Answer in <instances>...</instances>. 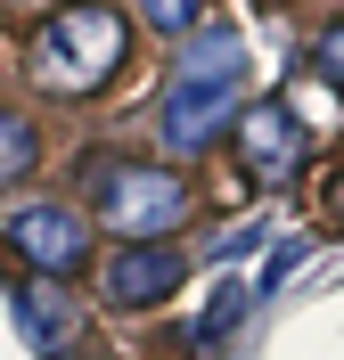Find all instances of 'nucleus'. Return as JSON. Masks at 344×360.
Segmentation results:
<instances>
[{"instance_id":"nucleus-1","label":"nucleus","mask_w":344,"mask_h":360,"mask_svg":"<svg viewBox=\"0 0 344 360\" xmlns=\"http://www.w3.org/2000/svg\"><path fill=\"white\" fill-rule=\"evenodd\" d=\"M238 90H246V41L229 25L181 33V58H172V82H164V107H156L164 156H205L229 131V115L246 107Z\"/></svg>"},{"instance_id":"nucleus-2","label":"nucleus","mask_w":344,"mask_h":360,"mask_svg":"<svg viewBox=\"0 0 344 360\" xmlns=\"http://www.w3.org/2000/svg\"><path fill=\"white\" fill-rule=\"evenodd\" d=\"M123 58H132L123 8H107V0H66L58 17H42L25 66H33L42 90H58V98H98V90L123 74Z\"/></svg>"},{"instance_id":"nucleus-3","label":"nucleus","mask_w":344,"mask_h":360,"mask_svg":"<svg viewBox=\"0 0 344 360\" xmlns=\"http://www.w3.org/2000/svg\"><path fill=\"white\" fill-rule=\"evenodd\" d=\"M197 213L189 180L172 164H132V156H98L91 164V221L115 238H172V229Z\"/></svg>"},{"instance_id":"nucleus-4","label":"nucleus","mask_w":344,"mask_h":360,"mask_svg":"<svg viewBox=\"0 0 344 360\" xmlns=\"http://www.w3.org/2000/svg\"><path fill=\"white\" fill-rule=\"evenodd\" d=\"M229 139H238L246 180H262V188H287V180L303 172V123H295V107H279V98L238 107L229 115Z\"/></svg>"},{"instance_id":"nucleus-5","label":"nucleus","mask_w":344,"mask_h":360,"mask_svg":"<svg viewBox=\"0 0 344 360\" xmlns=\"http://www.w3.org/2000/svg\"><path fill=\"white\" fill-rule=\"evenodd\" d=\"M8 246L25 254L33 278H74V270L91 262V229L74 205H25L17 221H8Z\"/></svg>"},{"instance_id":"nucleus-6","label":"nucleus","mask_w":344,"mask_h":360,"mask_svg":"<svg viewBox=\"0 0 344 360\" xmlns=\"http://www.w3.org/2000/svg\"><path fill=\"white\" fill-rule=\"evenodd\" d=\"M189 278V254L164 246V238H139V246H115L107 270H98V287H107L115 311H148V303H164V295Z\"/></svg>"},{"instance_id":"nucleus-7","label":"nucleus","mask_w":344,"mask_h":360,"mask_svg":"<svg viewBox=\"0 0 344 360\" xmlns=\"http://www.w3.org/2000/svg\"><path fill=\"white\" fill-rule=\"evenodd\" d=\"M17 328H25V344H33L42 360L74 352V344H82V311H74L66 278H25L17 287Z\"/></svg>"},{"instance_id":"nucleus-8","label":"nucleus","mask_w":344,"mask_h":360,"mask_svg":"<svg viewBox=\"0 0 344 360\" xmlns=\"http://www.w3.org/2000/svg\"><path fill=\"white\" fill-rule=\"evenodd\" d=\"M33 164H42V131H33V115H8V107H0V188L33 180Z\"/></svg>"},{"instance_id":"nucleus-9","label":"nucleus","mask_w":344,"mask_h":360,"mask_svg":"<svg viewBox=\"0 0 344 360\" xmlns=\"http://www.w3.org/2000/svg\"><path fill=\"white\" fill-rule=\"evenodd\" d=\"M238 319H246V287H222V295H213V311L197 319V336H189V344H222Z\"/></svg>"},{"instance_id":"nucleus-10","label":"nucleus","mask_w":344,"mask_h":360,"mask_svg":"<svg viewBox=\"0 0 344 360\" xmlns=\"http://www.w3.org/2000/svg\"><path fill=\"white\" fill-rule=\"evenodd\" d=\"M139 17L156 25V33H172V41H181V33H197V17H205V0H139Z\"/></svg>"},{"instance_id":"nucleus-11","label":"nucleus","mask_w":344,"mask_h":360,"mask_svg":"<svg viewBox=\"0 0 344 360\" xmlns=\"http://www.w3.org/2000/svg\"><path fill=\"white\" fill-rule=\"evenodd\" d=\"M312 66H320V74H328V82H336V90H344V25H328L320 41H312Z\"/></svg>"},{"instance_id":"nucleus-12","label":"nucleus","mask_w":344,"mask_h":360,"mask_svg":"<svg viewBox=\"0 0 344 360\" xmlns=\"http://www.w3.org/2000/svg\"><path fill=\"white\" fill-rule=\"evenodd\" d=\"M320 221H328V229H344V164L328 172V188H320Z\"/></svg>"},{"instance_id":"nucleus-13","label":"nucleus","mask_w":344,"mask_h":360,"mask_svg":"<svg viewBox=\"0 0 344 360\" xmlns=\"http://www.w3.org/2000/svg\"><path fill=\"white\" fill-rule=\"evenodd\" d=\"M91 360H107V352H91Z\"/></svg>"}]
</instances>
